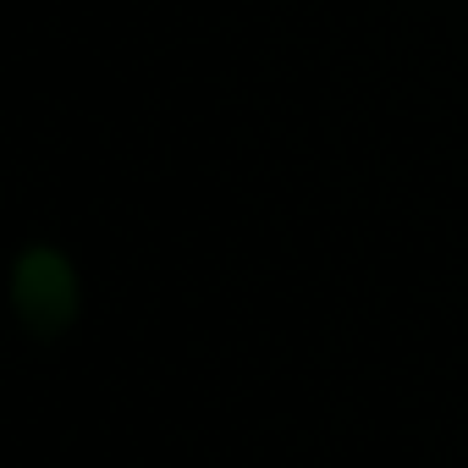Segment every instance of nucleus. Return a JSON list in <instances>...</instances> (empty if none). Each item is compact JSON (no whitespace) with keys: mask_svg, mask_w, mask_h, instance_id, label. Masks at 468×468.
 Instances as JSON below:
<instances>
[]
</instances>
